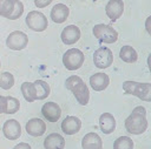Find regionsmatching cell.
I'll return each mask as SVG.
<instances>
[{
  "instance_id": "cell-24",
  "label": "cell",
  "mask_w": 151,
  "mask_h": 149,
  "mask_svg": "<svg viewBox=\"0 0 151 149\" xmlns=\"http://www.w3.org/2000/svg\"><path fill=\"white\" fill-rule=\"evenodd\" d=\"M14 84V76L8 73V72H5V73H1L0 74V87L5 90H8L9 88H12Z\"/></svg>"
},
{
  "instance_id": "cell-27",
  "label": "cell",
  "mask_w": 151,
  "mask_h": 149,
  "mask_svg": "<svg viewBox=\"0 0 151 149\" xmlns=\"http://www.w3.org/2000/svg\"><path fill=\"white\" fill-rule=\"evenodd\" d=\"M24 13V4L20 1V0H14V7H13V11L11 13V15L7 18L9 20H17L19 19Z\"/></svg>"
},
{
  "instance_id": "cell-25",
  "label": "cell",
  "mask_w": 151,
  "mask_h": 149,
  "mask_svg": "<svg viewBox=\"0 0 151 149\" xmlns=\"http://www.w3.org/2000/svg\"><path fill=\"white\" fill-rule=\"evenodd\" d=\"M20 102L13 96H6V114H14L19 110Z\"/></svg>"
},
{
  "instance_id": "cell-21",
  "label": "cell",
  "mask_w": 151,
  "mask_h": 149,
  "mask_svg": "<svg viewBox=\"0 0 151 149\" xmlns=\"http://www.w3.org/2000/svg\"><path fill=\"white\" fill-rule=\"evenodd\" d=\"M35 87V93H37V100H45L50 95V86L46 81L44 80H37L33 82Z\"/></svg>"
},
{
  "instance_id": "cell-6",
  "label": "cell",
  "mask_w": 151,
  "mask_h": 149,
  "mask_svg": "<svg viewBox=\"0 0 151 149\" xmlns=\"http://www.w3.org/2000/svg\"><path fill=\"white\" fill-rule=\"evenodd\" d=\"M26 25L28 26L29 29L34 32H44L48 26V21L45 14H42L41 12L31 11L26 15Z\"/></svg>"
},
{
  "instance_id": "cell-32",
  "label": "cell",
  "mask_w": 151,
  "mask_h": 149,
  "mask_svg": "<svg viewBox=\"0 0 151 149\" xmlns=\"http://www.w3.org/2000/svg\"><path fill=\"white\" fill-rule=\"evenodd\" d=\"M0 67H1V62H0Z\"/></svg>"
},
{
  "instance_id": "cell-10",
  "label": "cell",
  "mask_w": 151,
  "mask_h": 149,
  "mask_svg": "<svg viewBox=\"0 0 151 149\" xmlns=\"http://www.w3.org/2000/svg\"><path fill=\"white\" fill-rule=\"evenodd\" d=\"M2 133L5 135L6 138L11 140V141H14V140H18L21 135V126L20 123L12 118V120H7L5 123H4V127H2Z\"/></svg>"
},
{
  "instance_id": "cell-8",
  "label": "cell",
  "mask_w": 151,
  "mask_h": 149,
  "mask_svg": "<svg viewBox=\"0 0 151 149\" xmlns=\"http://www.w3.org/2000/svg\"><path fill=\"white\" fill-rule=\"evenodd\" d=\"M28 43V36L21 31H14L9 33L6 39V46L12 50H21L26 48Z\"/></svg>"
},
{
  "instance_id": "cell-16",
  "label": "cell",
  "mask_w": 151,
  "mask_h": 149,
  "mask_svg": "<svg viewBox=\"0 0 151 149\" xmlns=\"http://www.w3.org/2000/svg\"><path fill=\"white\" fill-rule=\"evenodd\" d=\"M70 14V9L64 4H57L51 9V19L55 23H63L67 20Z\"/></svg>"
},
{
  "instance_id": "cell-20",
  "label": "cell",
  "mask_w": 151,
  "mask_h": 149,
  "mask_svg": "<svg viewBox=\"0 0 151 149\" xmlns=\"http://www.w3.org/2000/svg\"><path fill=\"white\" fill-rule=\"evenodd\" d=\"M119 57L126 63H133L138 60V54L136 49L131 46H123L119 50Z\"/></svg>"
},
{
  "instance_id": "cell-11",
  "label": "cell",
  "mask_w": 151,
  "mask_h": 149,
  "mask_svg": "<svg viewBox=\"0 0 151 149\" xmlns=\"http://www.w3.org/2000/svg\"><path fill=\"white\" fill-rule=\"evenodd\" d=\"M60 38H61L63 43L73 45L80 39V29L76 25H68L61 31Z\"/></svg>"
},
{
  "instance_id": "cell-23",
  "label": "cell",
  "mask_w": 151,
  "mask_h": 149,
  "mask_svg": "<svg viewBox=\"0 0 151 149\" xmlns=\"http://www.w3.org/2000/svg\"><path fill=\"white\" fill-rule=\"evenodd\" d=\"M113 149H133V141L129 136H120L114 141Z\"/></svg>"
},
{
  "instance_id": "cell-15",
  "label": "cell",
  "mask_w": 151,
  "mask_h": 149,
  "mask_svg": "<svg viewBox=\"0 0 151 149\" xmlns=\"http://www.w3.org/2000/svg\"><path fill=\"white\" fill-rule=\"evenodd\" d=\"M90 84L93 90L103 92L110 84V77L105 73H94L90 77Z\"/></svg>"
},
{
  "instance_id": "cell-30",
  "label": "cell",
  "mask_w": 151,
  "mask_h": 149,
  "mask_svg": "<svg viewBox=\"0 0 151 149\" xmlns=\"http://www.w3.org/2000/svg\"><path fill=\"white\" fill-rule=\"evenodd\" d=\"M13 149H32V148H31V145H29L28 143H26V142H21V143H19V144H17Z\"/></svg>"
},
{
  "instance_id": "cell-13",
  "label": "cell",
  "mask_w": 151,
  "mask_h": 149,
  "mask_svg": "<svg viewBox=\"0 0 151 149\" xmlns=\"http://www.w3.org/2000/svg\"><path fill=\"white\" fill-rule=\"evenodd\" d=\"M81 128V121L77 116H66L61 122V130L66 135H74Z\"/></svg>"
},
{
  "instance_id": "cell-29",
  "label": "cell",
  "mask_w": 151,
  "mask_h": 149,
  "mask_svg": "<svg viewBox=\"0 0 151 149\" xmlns=\"http://www.w3.org/2000/svg\"><path fill=\"white\" fill-rule=\"evenodd\" d=\"M0 114H6V96L0 95Z\"/></svg>"
},
{
  "instance_id": "cell-1",
  "label": "cell",
  "mask_w": 151,
  "mask_h": 149,
  "mask_svg": "<svg viewBox=\"0 0 151 149\" xmlns=\"http://www.w3.org/2000/svg\"><path fill=\"white\" fill-rule=\"evenodd\" d=\"M125 129L133 135H140L147 129L146 109L144 107L137 106L133 108L132 113L125 120Z\"/></svg>"
},
{
  "instance_id": "cell-7",
  "label": "cell",
  "mask_w": 151,
  "mask_h": 149,
  "mask_svg": "<svg viewBox=\"0 0 151 149\" xmlns=\"http://www.w3.org/2000/svg\"><path fill=\"white\" fill-rule=\"evenodd\" d=\"M93 63L99 69H105L113 63V53L107 47H99L93 53Z\"/></svg>"
},
{
  "instance_id": "cell-22",
  "label": "cell",
  "mask_w": 151,
  "mask_h": 149,
  "mask_svg": "<svg viewBox=\"0 0 151 149\" xmlns=\"http://www.w3.org/2000/svg\"><path fill=\"white\" fill-rule=\"evenodd\" d=\"M20 89H21L24 99L27 102H33L37 100V93H35V87L33 82H24Z\"/></svg>"
},
{
  "instance_id": "cell-12",
  "label": "cell",
  "mask_w": 151,
  "mask_h": 149,
  "mask_svg": "<svg viewBox=\"0 0 151 149\" xmlns=\"http://www.w3.org/2000/svg\"><path fill=\"white\" fill-rule=\"evenodd\" d=\"M41 113L44 115V117L48 121V122H57L59 118H60V115H61V109L59 107L58 103L51 101V102H47L42 106L41 108Z\"/></svg>"
},
{
  "instance_id": "cell-18",
  "label": "cell",
  "mask_w": 151,
  "mask_h": 149,
  "mask_svg": "<svg viewBox=\"0 0 151 149\" xmlns=\"http://www.w3.org/2000/svg\"><path fill=\"white\" fill-rule=\"evenodd\" d=\"M83 149H103V141L96 133H88L83 137Z\"/></svg>"
},
{
  "instance_id": "cell-31",
  "label": "cell",
  "mask_w": 151,
  "mask_h": 149,
  "mask_svg": "<svg viewBox=\"0 0 151 149\" xmlns=\"http://www.w3.org/2000/svg\"><path fill=\"white\" fill-rule=\"evenodd\" d=\"M150 19H151V16H149V18L146 19V31H147V33H151V32H150V26H149V22H150Z\"/></svg>"
},
{
  "instance_id": "cell-14",
  "label": "cell",
  "mask_w": 151,
  "mask_h": 149,
  "mask_svg": "<svg viewBox=\"0 0 151 149\" xmlns=\"http://www.w3.org/2000/svg\"><path fill=\"white\" fill-rule=\"evenodd\" d=\"M26 131L31 136L39 137V136L45 134V131H46V123L42 120L38 118V117L31 118L26 123Z\"/></svg>"
},
{
  "instance_id": "cell-5",
  "label": "cell",
  "mask_w": 151,
  "mask_h": 149,
  "mask_svg": "<svg viewBox=\"0 0 151 149\" xmlns=\"http://www.w3.org/2000/svg\"><path fill=\"white\" fill-rule=\"evenodd\" d=\"M85 56L83 52L78 48H71L65 52L63 56V63L66 69L68 70H77L79 69L84 63Z\"/></svg>"
},
{
  "instance_id": "cell-28",
  "label": "cell",
  "mask_w": 151,
  "mask_h": 149,
  "mask_svg": "<svg viewBox=\"0 0 151 149\" xmlns=\"http://www.w3.org/2000/svg\"><path fill=\"white\" fill-rule=\"evenodd\" d=\"M53 0H34V5L38 7V8H44V7H47Z\"/></svg>"
},
{
  "instance_id": "cell-4",
  "label": "cell",
  "mask_w": 151,
  "mask_h": 149,
  "mask_svg": "<svg viewBox=\"0 0 151 149\" xmlns=\"http://www.w3.org/2000/svg\"><path fill=\"white\" fill-rule=\"evenodd\" d=\"M92 33L94 38L104 43H113L118 40V32L110 25L98 23L93 27Z\"/></svg>"
},
{
  "instance_id": "cell-26",
  "label": "cell",
  "mask_w": 151,
  "mask_h": 149,
  "mask_svg": "<svg viewBox=\"0 0 151 149\" xmlns=\"http://www.w3.org/2000/svg\"><path fill=\"white\" fill-rule=\"evenodd\" d=\"M14 0H0V15L8 18L13 11Z\"/></svg>"
},
{
  "instance_id": "cell-9",
  "label": "cell",
  "mask_w": 151,
  "mask_h": 149,
  "mask_svg": "<svg viewBox=\"0 0 151 149\" xmlns=\"http://www.w3.org/2000/svg\"><path fill=\"white\" fill-rule=\"evenodd\" d=\"M124 12V1L123 0H109L105 6V13L111 21H117Z\"/></svg>"
},
{
  "instance_id": "cell-17",
  "label": "cell",
  "mask_w": 151,
  "mask_h": 149,
  "mask_svg": "<svg viewBox=\"0 0 151 149\" xmlns=\"http://www.w3.org/2000/svg\"><path fill=\"white\" fill-rule=\"evenodd\" d=\"M99 127H100L101 131L106 135L113 133L116 129V120H114L113 115L110 113H103L99 116Z\"/></svg>"
},
{
  "instance_id": "cell-19",
  "label": "cell",
  "mask_w": 151,
  "mask_h": 149,
  "mask_svg": "<svg viewBox=\"0 0 151 149\" xmlns=\"http://www.w3.org/2000/svg\"><path fill=\"white\" fill-rule=\"evenodd\" d=\"M44 147L45 149H64L65 138L58 133H52L44 140Z\"/></svg>"
},
{
  "instance_id": "cell-2",
  "label": "cell",
  "mask_w": 151,
  "mask_h": 149,
  "mask_svg": "<svg viewBox=\"0 0 151 149\" xmlns=\"http://www.w3.org/2000/svg\"><path fill=\"white\" fill-rule=\"evenodd\" d=\"M65 86H66V88L68 90L72 92V94L74 95V97H76V100L78 101L79 104L86 106L88 103L90 92H88V88L85 84L84 80L80 76H78V75H71L70 77L66 79Z\"/></svg>"
},
{
  "instance_id": "cell-3",
  "label": "cell",
  "mask_w": 151,
  "mask_h": 149,
  "mask_svg": "<svg viewBox=\"0 0 151 149\" xmlns=\"http://www.w3.org/2000/svg\"><path fill=\"white\" fill-rule=\"evenodd\" d=\"M123 89L126 94L137 96L138 99L150 102L151 101V83L136 82V81H124Z\"/></svg>"
}]
</instances>
